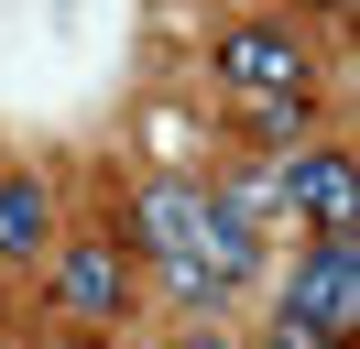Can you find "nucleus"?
I'll list each match as a JSON object with an SVG mask.
<instances>
[{"label":"nucleus","mask_w":360,"mask_h":349,"mask_svg":"<svg viewBox=\"0 0 360 349\" xmlns=\"http://www.w3.org/2000/svg\"><path fill=\"white\" fill-rule=\"evenodd\" d=\"M142 251L164 262V284H175L186 305H229L251 284V262H262V240H251V218L229 208L219 186L153 174V186H142Z\"/></svg>","instance_id":"f257e3e1"},{"label":"nucleus","mask_w":360,"mask_h":349,"mask_svg":"<svg viewBox=\"0 0 360 349\" xmlns=\"http://www.w3.org/2000/svg\"><path fill=\"white\" fill-rule=\"evenodd\" d=\"M284 327L316 338V349H349V327H360V251H349V240H306V251H295Z\"/></svg>","instance_id":"f03ea898"},{"label":"nucleus","mask_w":360,"mask_h":349,"mask_svg":"<svg viewBox=\"0 0 360 349\" xmlns=\"http://www.w3.org/2000/svg\"><path fill=\"white\" fill-rule=\"evenodd\" d=\"M219 87H240L251 109L316 99V55H306L295 22H229V33H219Z\"/></svg>","instance_id":"7ed1b4c3"},{"label":"nucleus","mask_w":360,"mask_h":349,"mask_svg":"<svg viewBox=\"0 0 360 349\" xmlns=\"http://www.w3.org/2000/svg\"><path fill=\"white\" fill-rule=\"evenodd\" d=\"M273 196H284L316 240H349V153H295V164L273 174Z\"/></svg>","instance_id":"20e7f679"},{"label":"nucleus","mask_w":360,"mask_h":349,"mask_svg":"<svg viewBox=\"0 0 360 349\" xmlns=\"http://www.w3.org/2000/svg\"><path fill=\"white\" fill-rule=\"evenodd\" d=\"M55 305H66V317H88V327H110L120 305H131V273H120V251H110V240H77V251H55Z\"/></svg>","instance_id":"39448f33"},{"label":"nucleus","mask_w":360,"mask_h":349,"mask_svg":"<svg viewBox=\"0 0 360 349\" xmlns=\"http://www.w3.org/2000/svg\"><path fill=\"white\" fill-rule=\"evenodd\" d=\"M44 229H55L44 186H33V174H0V262H33V251H44Z\"/></svg>","instance_id":"423d86ee"},{"label":"nucleus","mask_w":360,"mask_h":349,"mask_svg":"<svg viewBox=\"0 0 360 349\" xmlns=\"http://www.w3.org/2000/svg\"><path fill=\"white\" fill-rule=\"evenodd\" d=\"M306 120H316V99H273V109H251V131H262L273 153H284V142H306Z\"/></svg>","instance_id":"0eeeda50"},{"label":"nucleus","mask_w":360,"mask_h":349,"mask_svg":"<svg viewBox=\"0 0 360 349\" xmlns=\"http://www.w3.org/2000/svg\"><path fill=\"white\" fill-rule=\"evenodd\" d=\"M175 349H229V338H219V327H186V338H175Z\"/></svg>","instance_id":"6e6552de"},{"label":"nucleus","mask_w":360,"mask_h":349,"mask_svg":"<svg viewBox=\"0 0 360 349\" xmlns=\"http://www.w3.org/2000/svg\"><path fill=\"white\" fill-rule=\"evenodd\" d=\"M262 349H316V338H295V327H273V338H262Z\"/></svg>","instance_id":"1a4fd4ad"}]
</instances>
